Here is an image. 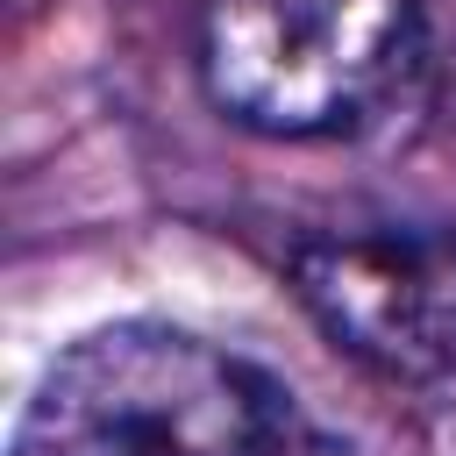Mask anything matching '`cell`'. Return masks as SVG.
I'll return each instance as SVG.
<instances>
[{"mask_svg": "<svg viewBox=\"0 0 456 456\" xmlns=\"http://www.w3.org/2000/svg\"><path fill=\"white\" fill-rule=\"evenodd\" d=\"M14 456H349L271 370L185 328H100L36 385Z\"/></svg>", "mask_w": 456, "mask_h": 456, "instance_id": "1", "label": "cell"}, {"mask_svg": "<svg viewBox=\"0 0 456 456\" xmlns=\"http://www.w3.org/2000/svg\"><path fill=\"white\" fill-rule=\"evenodd\" d=\"M207 100L278 142L370 128L420 71V0H200Z\"/></svg>", "mask_w": 456, "mask_h": 456, "instance_id": "2", "label": "cell"}, {"mask_svg": "<svg viewBox=\"0 0 456 456\" xmlns=\"http://www.w3.org/2000/svg\"><path fill=\"white\" fill-rule=\"evenodd\" d=\"M292 292L370 370L399 385L456 378V228L342 221L292 242Z\"/></svg>", "mask_w": 456, "mask_h": 456, "instance_id": "3", "label": "cell"}]
</instances>
